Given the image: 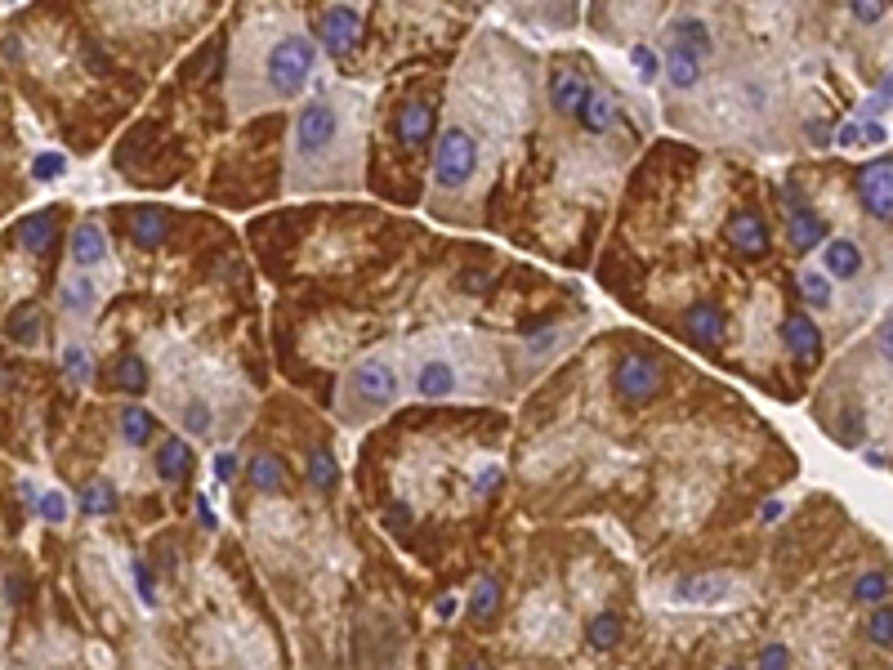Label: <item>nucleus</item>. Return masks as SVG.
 <instances>
[{"label": "nucleus", "instance_id": "b1692460", "mask_svg": "<svg viewBox=\"0 0 893 670\" xmlns=\"http://www.w3.org/2000/svg\"><path fill=\"white\" fill-rule=\"evenodd\" d=\"M791 242H795V251H813V246L827 242V224H822L809 206L804 210L791 206Z\"/></svg>", "mask_w": 893, "mask_h": 670}, {"label": "nucleus", "instance_id": "aec40b11", "mask_svg": "<svg viewBox=\"0 0 893 670\" xmlns=\"http://www.w3.org/2000/svg\"><path fill=\"white\" fill-rule=\"evenodd\" d=\"M246 478H251L255 492L277 496V492H286V461L277 452H259V456H251V465H246Z\"/></svg>", "mask_w": 893, "mask_h": 670}, {"label": "nucleus", "instance_id": "49530a36", "mask_svg": "<svg viewBox=\"0 0 893 670\" xmlns=\"http://www.w3.org/2000/svg\"><path fill=\"white\" fill-rule=\"evenodd\" d=\"M635 63H639V72H643V76H657V59H652L648 45H639V50H635Z\"/></svg>", "mask_w": 893, "mask_h": 670}, {"label": "nucleus", "instance_id": "6ab92c4d", "mask_svg": "<svg viewBox=\"0 0 893 670\" xmlns=\"http://www.w3.org/2000/svg\"><path fill=\"white\" fill-rule=\"evenodd\" d=\"M585 90H590V81H585L576 67H559V72L550 76V103L559 117H576V103L585 99Z\"/></svg>", "mask_w": 893, "mask_h": 670}, {"label": "nucleus", "instance_id": "a878e982", "mask_svg": "<svg viewBox=\"0 0 893 670\" xmlns=\"http://www.w3.org/2000/svg\"><path fill=\"white\" fill-rule=\"evenodd\" d=\"M621 635H626V621H621L617 612H599V617H590V626H585V639H590L594 653H612V648L621 644Z\"/></svg>", "mask_w": 893, "mask_h": 670}, {"label": "nucleus", "instance_id": "dca6fc26", "mask_svg": "<svg viewBox=\"0 0 893 670\" xmlns=\"http://www.w3.org/2000/svg\"><path fill=\"white\" fill-rule=\"evenodd\" d=\"M612 121H617V103H612L599 85H590L585 99L576 103V126H581L585 134H608Z\"/></svg>", "mask_w": 893, "mask_h": 670}, {"label": "nucleus", "instance_id": "9d476101", "mask_svg": "<svg viewBox=\"0 0 893 670\" xmlns=\"http://www.w3.org/2000/svg\"><path fill=\"white\" fill-rule=\"evenodd\" d=\"M782 340H786V349H791V358L800 362V367H818L822 362V335H818V322H813L809 313H791V318L782 322Z\"/></svg>", "mask_w": 893, "mask_h": 670}, {"label": "nucleus", "instance_id": "5701e85b", "mask_svg": "<svg viewBox=\"0 0 893 670\" xmlns=\"http://www.w3.org/2000/svg\"><path fill=\"white\" fill-rule=\"evenodd\" d=\"M152 434H157V416L148 407H139V402L121 407V438H126V447H148Z\"/></svg>", "mask_w": 893, "mask_h": 670}, {"label": "nucleus", "instance_id": "cd10ccee", "mask_svg": "<svg viewBox=\"0 0 893 670\" xmlns=\"http://www.w3.org/2000/svg\"><path fill=\"white\" fill-rule=\"evenodd\" d=\"M81 510L94 514V519L117 514V487H112V478H94V483L81 487Z\"/></svg>", "mask_w": 893, "mask_h": 670}, {"label": "nucleus", "instance_id": "ea45409f", "mask_svg": "<svg viewBox=\"0 0 893 670\" xmlns=\"http://www.w3.org/2000/svg\"><path fill=\"white\" fill-rule=\"evenodd\" d=\"M849 9H853V18H858V23H880V18H885V9H889V0H849Z\"/></svg>", "mask_w": 893, "mask_h": 670}, {"label": "nucleus", "instance_id": "a211bd4d", "mask_svg": "<svg viewBox=\"0 0 893 670\" xmlns=\"http://www.w3.org/2000/svg\"><path fill=\"white\" fill-rule=\"evenodd\" d=\"M18 242L32 255L54 251V242H59V210H36V215H27L23 224H18Z\"/></svg>", "mask_w": 893, "mask_h": 670}, {"label": "nucleus", "instance_id": "3c124183", "mask_svg": "<svg viewBox=\"0 0 893 670\" xmlns=\"http://www.w3.org/2000/svg\"><path fill=\"white\" fill-rule=\"evenodd\" d=\"M728 670H751V666H728Z\"/></svg>", "mask_w": 893, "mask_h": 670}, {"label": "nucleus", "instance_id": "bb28decb", "mask_svg": "<svg viewBox=\"0 0 893 670\" xmlns=\"http://www.w3.org/2000/svg\"><path fill=\"white\" fill-rule=\"evenodd\" d=\"M670 41H679V45H688V50H697L706 59L710 50H715V41H710V27L702 23V18H693V14H684V18H675L670 23Z\"/></svg>", "mask_w": 893, "mask_h": 670}, {"label": "nucleus", "instance_id": "f3484780", "mask_svg": "<svg viewBox=\"0 0 893 670\" xmlns=\"http://www.w3.org/2000/svg\"><path fill=\"white\" fill-rule=\"evenodd\" d=\"M192 447H188V438H179V434H170V438H161V447H157V478L161 483H184V478L192 474Z\"/></svg>", "mask_w": 893, "mask_h": 670}, {"label": "nucleus", "instance_id": "c9c22d12", "mask_svg": "<svg viewBox=\"0 0 893 670\" xmlns=\"http://www.w3.org/2000/svg\"><path fill=\"white\" fill-rule=\"evenodd\" d=\"M210 425H215V411H210L201 398H192L184 407V429H188V434H197V438H206Z\"/></svg>", "mask_w": 893, "mask_h": 670}, {"label": "nucleus", "instance_id": "9b49d317", "mask_svg": "<svg viewBox=\"0 0 893 670\" xmlns=\"http://www.w3.org/2000/svg\"><path fill=\"white\" fill-rule=\"evenodd\" d=\"M684 331H688V340H693V344H702V349H715V344L728 335V318H724V309H719V304L697 300V304H688V309H684Z\"/></svg>", "mask_w": 893, "mask_h": 670}, {"label": "nucleus", "instance_id": "2eb2a0df", "mask_svg": "<svg viewBox=\"0 0 893 670\" xmlns=\"http://www.w3.org/2000/svg\"><path fill=\"white\" fill-rule=\"evenodd\" d=\"M666 81L675 85L679 94L697 90V85H702V54L688 50V45H679V41H670V50H666Z\"/></svg>", "mask_w": 893, "mask_h": 670}, {"label": "nucleus", "instance_id": "c03bdc74", "mask_svg": "<svg viewBox=\"0 0 893 670\" xmlns=\"http://www.w3.org/2000/svg\"><path fill=\"white\" fill-rule=\"evenodd\" d=\"M242 469V461H237V452H219L215 456V478L219 483H233V474Z\"/></svg>", "mask_w": 893, "mask_h": 670}, {"label": "nucleus", "instance_id": "a18cd8bd", "mask_svg": "<svg viewBox=\"0 0 893 670\" xmlns=\"http://www.w3.org/2000/svg\"><path fill=\"white\" fill-rule=\"evenodd\" d=\"M876 349H880V358H885V362H893V318H889V322H880V331H876Z\"/></svg>", "mask_w": 893, "mask_h": 670}, {"label": "nucleus", "instance_id": "2f4dec72", "mask_svg": "<svg viewBox=\"0 0 893 670\" xmlns=\"http://www.w3.org/2000/svg\"><path fill=\"white\" fill-rule=\"evenodd\" d=\"M853 599L867 603V608L885 603V599H889V577H885V572H862L858 586H853Z\"/></svg>", "mask_w": 893, "mask_h": 670}, {"label": "nucleus", "instance_id": "393cba45", "mask_svg": "<svg viewBox=\"0 0 893 670\" xmlns=\"http://www.w3.org/2000/svg\"><path fill=\"white\" fill-rule=\"evenodd\" d=\"M733 595V581L728 577H697V581H679L675 599L684 603H724Z\"/></svg>", "mask_w": 893, "mask_h": 670}, {"label": "nucleus", "instance_id": "c85d7f7f", "mask_svg": "<svg viewBox=\"0 0 893 670\" xmlns=\"http://www.w3.org/2000/svg\"><path fill=\"white\" fill-rule=\"evenodd\" d=\"M94 304H99V291H94L90 277H72V282H63V313H72V318H90Z\"/></svg>", "mask_w": 893, "mask_h": 670}, {"label": "nucleus", "instance_id": "f03ea898", "mask_svg": "<svg viewBox=\"0 0 893 670\" xmlns=\"http://www.w3.org/2000/svg\"><path fill=\"white\" fill-rule=\"evenodd\" d=\"M313 63H318V50H313V41L300 32V27H286V32H277L273 41H268L264 59H259V99H295V94H304V81L313 76Z\"/></svg>", "mask_w": 893, "mask_h": 670}, {"label": "nucleus", "instance_id": "4be33fe9", "mask_svg": "<svg viewBox=\"0 0 893 670\" xmlns=\"http://www.w3.org/2000/svg\"><path fill=\"white\" fill-rule=\"evenodd\" d=\"M304 478H309V487L313 492H335V483H340V461L331 456V447H313L309 452V461H304Z\"/></svg>", "mask_w": 893, "mask_h": 670}, {"label": "nucleus", "instance_id": "4c0bfd02", "mask_svg": "<svg viewBox=\"0 0 893 670\" xmlns=\"http://www.w3.org/2000/svg\"><path fill=\"white\" fill-rule=\"evenodd\" d=\"M36 514H41L45 523H63L67 519V496L63 492H45L41 501H36Z\"/></svg>", "mask_w": 893, "mask_h": 670}, {"label": "nucleus", "instance_id": "423d86ee", "mask_svg": "<svg viewBox=\"0 0 893 670\" xmlns=\"http://www.w3.org/2000/svg\"><path fill=\"white\" fill-rule=\"evenodd\" d=\"M858 197L876 219L893 224V157H876L858 170Z\"/></svg>", "mask_w": 893, "mask_h": 670}, {"label": "nucleus", "instance_id": "7c9ffc66", "mask_svg": "<svg viewBox=\"0 0 893 670\" xmlns=\"http://www.w3.org/2000/svg\"><path fill=\"white\" fill-rule=\"evenodd\" d=\"M117 385L126 389L130 398H139L143 389L152 385V376H148V362H143V358H134V353H126V358L117 362Z\"/></svg>", "mask_w": 893, "mask_h": 670}, {"label": "nucleus", "instance_id": "09e8293b", "mask_svg": "<svg viewBox=\"0 0 893 670\" xmlns=\"http://www.w3.org/2000/svg\"><path fill=\"white\" fill-rule=\"evenodd\" d=\"M456 608H460V603L451 599V595H443V599L434 603V612H438V617H443V621H447V617H456Z\"/></svg>", "mask_w": 893, "mask_h": 670}, {"label": "nucleus", "instance_id": "f8f14e48", "mask_svg": "<svg viewBox=\"0 0 893 670\" xmlns=\"http://www.w3.org/2000/svg\"><path fill=\"white\" fill-rule=\"evenodd\" d=\"M126 233L139 251H157L170 233V215L161 206H130L126 210Z\"/></svg>", "mask_w": 893, "mask_h": 670}, {"label": "nucleus", "instance_id": "de8ad7c7", "mask_svg": "<svg viewBox=\"0 0 893 670\" xmlns=\"http://www.w3.org/2000/svg\"><path fill=\"white\" fill-rule=\"evenodd\" d=\"M782 519V501H764L760 505V523H777Z\"/></svg>", "mask_w": 893, "mask_h": 670}, {"label": "nucleus", "instance_id": "1a4fd4ad", "mask_svg": "<svg viewBox=\"0 0 893 670\" xmlns=\"http://www.w3.org/2000/svg\"><path fill=\"white\" fill-rule=\"evenodd\" d=\"M728 242H733L742 255L760 260V255H768V246H773V233H768V224H764L760 210L742 206V210H733V215H728Z\"/></svg>", "mask_w": 893, "mask_h": 670}, {"label": "nucleus", "instance_id": "c756f323", "mask_svg": "<svg viewBox=\"0 0 893 670\" xmlns=\"http://www.w3.org/2000/svg\"><path fill=\"white\" fill-rule=\"evenodd\" d=\"M496 612H501V581L483 577L474 586V595H469V617H474V621H492Z\"/></svg>", "mask_w": 893, "mask_h": 670}, {"label": "nucleus", "instance_id": "20e7f679", "mask_svg": "<svg viewBox=\"0 0 893 670\" xmlns=\"http://www.w3.org/2000/svg\"><path fill=\"white\" fill-rule=\"evenodd\" d=\"M666 389V367L661 358H652L648 349H630L626 358L612 371V394H617L626 407H648L652 398Z\"/></svg>", "mask_w": 893, "mask_h": 670}, {"label": "nucleus", "instance_id": "603ef678", "mask_svg": "<svg viewBox=\"0 0 893 670\" xmlns=\"http://www.w3.org/2000/svg\"><path fill=\"white\" fill-rule=\"evenodd\" d=\"M465 670H487V666H465Z\"/></svg>", "mask_w": 893, "mask_h": 670}, {"label": "nucleus", "instance_id": "6e6552de", "mask_svg": "<svg viewBox=\"0 0 893 670\" xmlns=\"http://www.w3.org/2000/svg\"><path fill=\"white\" fill-rule=\"evenodd\" d=\"M398 139H402V148H429L434 143V134H438V112H434V103H425V99H411V103H402L398 108Z\"/></svg>", "mask_w": 893, "mask_h": 670}, {"label": "nucleus", "instance_id": "ddd939ff", "mask_svg": "<svg viewBox=\"0 0 893 670\" xmlns=\"http://www.w3.org/2000/svg\"><path fill=\"white\" fill-rule=\"evenodd\" d=\"M822 273H827L831 282H853V277L862 273V246L853 242V237H831V242L822 246Z\"/></svg>", "mask_w": 893, "mask_h": 670}, {"label": "nucleus", "instance_id": "72a5a7b5", "mask_svg": "<svg viewBox=\"0 0 893 670\" xmlns=\"http://www.w3.org/2000/svg\"><path fill=\"white\" fill-rule=\"evenodd\" d=\"M867 639L876 648H893V608H885V603H876V608H871Z\"/></svg>", "mask_w": 893, "mask_h": 670}, {"label": "nucleus", "instance_id": "a19ab883", "mask_svg": "<svg viewBox=\"0 0 893 670\" xmlns=\"http://www.w3.org/2000/svg\"><path fill=\"white\" fill-rule=\"evenodd\" d=\"M755 670H791V648L786 644H768L760 653V666Z\"/></svg>", "mask_w": 893, "mask_h": 670}, {"label": "nucleus", "instance_id": "7ed1b4c3", "mask_svg": "<svg viewBox=\"0 0 893 670\" xmlns=\"http://www.w3.org/2000/svg\"><path fill=\"white\" fill-rule=\"evenodd\" d=\"M478 157H483V152H478L474 134H469L465 126H447L434 143V184L443 188V193L465 188L478 170Z\"/></svg>", "mask_w": 893, "mask_h": 670}, {"label": "nucleus", "instance_id": "8fccbe9b", "mask_svg": "<svg viewBox=\"0 0 893 670\" xmlns=\"http://www.w3.org/2000/svg\"><path fill=\"white\" fill-rule=\"evenodd\" d=\"M197 510H201V523H206V528L215 532V514H210V505H206V501H197Z\"/></svg>", "mask_w": 893, "mask_h": 670}, {"label": "nucleus", "instance_id": "37998d69", "mask_svg": "<svg viewBox=\"0 0 893 670\" xmlns=\"http://www.w3.org/2000/svg\"><path fill=\"white\" fill-rule=\"evenodd\" d=\"M496 487H501V469H496V465L478 469V478H474V492H478V496H492Z\"/></svg>", "mask_w": 893, "mask_h": 670}, {"label": "nucleus", "instance_id": "58836bf2", "mask_svg": "<svg viewBox=\"0 0 893 670\" xmlns=\"http://www.w3.org/2000/svg\"><path fill=\"white\" fill-rule=\"evenodd\" d=\"M63 367H67V376H72V380H90V358H85L81 344H67V349H63Z\"/></svg>", "mask_w": 893, "mask_h": 670}, {"label": "nucleus", "instance_id": "f257e3e1", "mask_svg": "<svg viewBox=\"0 0 893 670\" xmlns=\"http://www.w3.org/2000/svg\"><path fill=\"white\" fill-rule=\"evenodd\" d=\"M358 143L344 126L340 103L326 90H318L295 117V166H291V188L309 193V188H331L344 179V166L353 161Z\"/></svg>", "mask_w": 893, "mask_h": 670}, {"label": "nucleus", "instance_id": "e433bc0d", "mask_svg": "<svg viewBox=\"0 0 893 670\" xmlns=\"http://www.w3.org/2000/svg\"><path fill=\"white\" fill-rule=\"evenodd\" d=\"M130 568H134V590H139V599L148 603V608H157V581H152L148 563H143V559H134Z\"/></svg>", "mask_w": 893, "mask_h": 670}, {"label": "nucleus", "instance_id": "412c9836", "mask_svg": "<svg viewBox=\"0 0 893 670\" xmlns=\"http://www.w3.org/2000/svg\"><path fill=\"white\" fill-rule=\"evenodd\" d=\"M72 264L76 268H94V264H108V237H103L99 224H81L72 233Z\"/></svg>", "mask_w": 893, "mask_h": 670}, {"label": "nucleus", "instance_id": "39448f33", "mask_svg": "<svg viewBox=\"0 0 893 670\" xmlns=\"http://www.w3.org/2000/svg\"><path fill=\"white\" fill-rule=\"evenodd\" d=\"M398 371L389 367L384 358H367L349 371V398L358 402L362 411H384L398 402Z\"/></svg>", "mask_w": 893, "mask_h": 670}, {"label": "nucleus", "instance_id": "4468645a", "mask_svg": "<svg viewBox=\"0 0 893 670\" xmlns=\"http://www.w3.org/2000/svg\"><path fill=\"white\" fill-rule=\"evenodd\" d=\"M456 367H451L447 358H425L416 367V394L420 398H429V402H438V398H451L456 394Z\"/></svg>", "mask_w": 893, "mask_h": 670}, {"label": "nucleus", "instance_id": "473e14b6", "mask_svg": "<svg viewBox=\"0 0 893 670\" xmlns=\"http://www.w3.org/2000/svg\"><path fill=\"white\" fill-rule=\"evenodd\" d=\"M9 335L23 340V344H32L36 335H41V309H36V304H23V309L9 318Z\"/></svg>", "mask_w": 893, "mask_h": 670}, {"label": "nucleus", "instance_id": "0eeeda50", "mask_svg": "<svg viewBox=\"0 0 893 670\" xmlns=\"http://www.w3.org/2000/svg\"><path fill=\"white\" fill-rule=\"evenodd\" d=\"M358 36H362V14L353 5H331L322 14V23H318V41H322V50L326 54H349L353 45H358Z\"/></svg>", "mask_w": 893, "mask_h": 670}, {"label": "nucleus", "instance_id": "79ce46f5", "mask_svg": "<svg viewBox=\"0 0 893 670\" xmlns=\"http://www.w3.org/2000/svg\"><path fill=\"white\" fill-rule=\"evenodd\" d=\"M67 170V161L59 157V152H45L41 161H36V179H59Z\"/></svg>", "mask_w": 893, "mask_h": 670}, {"label": "nucleus", "instance_id": "f704fd0d", "mask_svg": "<svg viewBox=\"0 0 893 670\" xmlns=\"http://www.w3.org/2000/svg\"><path fill=\"white\" fill-rule=\"evenodd\" d=\"M800 291H804V300H809L813 309H827V304H831V277L827 273H804Z\"/></svg>", "mask_w": 893, "mask_h": 670}]
</instances>
